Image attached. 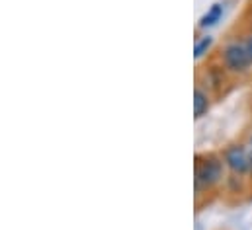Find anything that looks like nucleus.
<instances>
[{
    "label": "nucleus",
    "mask_w": 252,
    "mask_h": 230,
    "mask_svg": "<svg viewBox=\"0 0 252 230\" xmlns=\"http://www.w3.org/2000/svg\"><path fill=\"white\" fill-rule=\"evenodd\" d=\"M225 179V162L219 154H197L195 156V199H199L203 193H209L217 189Z\"/></svg>",
    "instance_id": "f257e3e1"
},
{
    "label": "nucleus",
    "mask_w": 252,
    "mask_h": 230,
    "mask_svg": "<svg viewBox=\"0 0 252 230\" xmlns=\"http://www.w3.org/2000/svg\"><path fill=\"white\" fill-rule=\"evenodd\" d=\"M221 64L233 76H247L252 72V57L247 45V39H229L221 47Z\"/></svg>",
    "instance_id": "f03ea898"
},
{
    "label": "nucleus",
    "mask_w": 252,
    "mask_h": 230,
    "mask_svg": "<svg viewBox=\"0 0 252 230\" xmlns=\"http://www.w3.org/2000/svg\"><path fill=\"white\" fill-rule=\"evenodd\" d=\"M221 156H223L225 168H227V172L231 173V177H241V179L249 177L252 158L245 143H233V144L225 146Z\"/></svg>",
    "instance_id": "7ed1b4c3"
},
{
    "label": "nucleus",
    "mask_w": 252,
    "mask_h": 230,
    "mask_svg": "<svg viewBox=\"0 0 252 230\" xmlns=\"http://www.w3.org/2000/svg\"><path fill=\"white\" fill-rule=\"evenodd\" d=\"M209 108H211V98H209L207 88L195 84V88H193V117L201 119L209 112Z\"/></svg>",
    "instance_id": "20e7f679"
},
{
    "label": "nucleus",
    "mask_w": 252,
    "mask_h": 230,
    "mask_svg": "<svg viewBox=\"0 0 252 230\" xmlns=\"http://www.w3.org/2000/svg\"><path fill=\"white\" fill-rule=\"evenodd\" d=\"M227 74H229V72L225 70L223 64H211V66L205 70V78H207L205 88H207V90H213V92H219L221 86L225 84Z\"/></svg>",
    "instance_id": "39448f33"
},
{
    "label": "nucleus",
    "mask_w": 252,
    "mask_h": 230,
    "mask_svg": "<svg viewBox=\"0 0 252 230\" xmlns=\"http://www.w3.org/2000/svg\"><path fill=\"white\" fill-rule=\"evenodd\" d=\"M221 18H223V4L215 2V4L199 18V28H211V26H215Z\"/></svg>",
    "instance_id": "423d86ee"
},
{
    "label": "nucleus",
    "mask_w": 252,
    "mask_h": 230,
    "mask_svg": "<svg viewBox=\"0 0 252 230\" xmlns=\"http://www.w3.org/2000/svg\"><path fill=\"white\" fill-rule=\"evenodd\" d=\"M211 47H213V37H211V35H203V37H199V39L195 41V45H193V58H195V60L203 58L207 53H209Z\"/></svg>",
    "instance_id": "0eeeda50"
},
{
    "label": "nucleus",
    "mask_w": 252,
    "mask_h": 230,
    "mask_svg": "<svg viewBox=\"0 0 252 230\" xmlns=\"http://www.w3.org/2000/svg\"><path fill=\"white\" fill-rule=\"evenodd\" d=\"M247 39V45H249V51H251V57H252V31L245 37Z\"/></svg>",
    "instance_id": "6e6552de"
},
{
    "label": "nucleus",
    "mask_w": 252,
    "mask_h": 230,
    "mask_svg": "<svg viewBox=\"0 0 252 230\" xmlns=\"http://www.w3.org/2000/svg\"><path fill=\"white\" fill-rule=\"evenodd\" d=\"M249 177H251V181H252V160H251V173H249Z\"/></svg>",
    "instance_id": "1a4fd4ad"
}]
</instances>
